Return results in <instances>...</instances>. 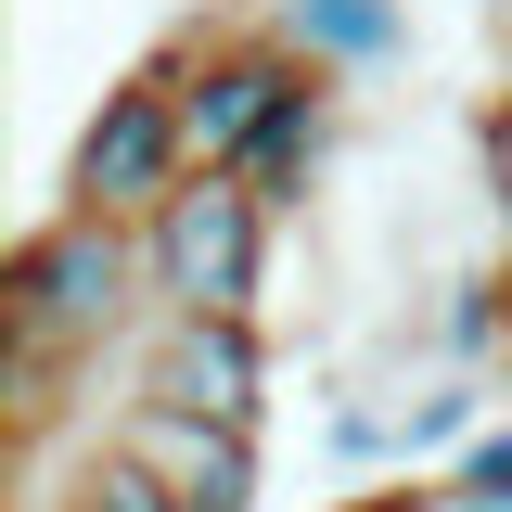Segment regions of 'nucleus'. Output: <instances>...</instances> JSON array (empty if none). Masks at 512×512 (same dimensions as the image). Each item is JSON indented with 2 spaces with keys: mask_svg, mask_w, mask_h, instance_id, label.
<instances>
[{
  "mask_svg": "<svg viewBox=\"0 0 512 512\" xmlns=\"http://www.w3.org/2000/svg\"><path fill=\"white\" fill-rule=\"evenodd\" d=\"M141 320H154V269H141V231H128V218L52 205V218L13 244L0 346H64V359H103V372H116Z\"/></svg>",
  "mask_w": 512,
  "mask_h": 512,
  "instance_id": "nucleus-1",
  "label": "nucleus"
},
{
  "mask_svg": "<svg viewBox=\"0 0 512 512\" xmlns=\"http://www.w3.org/2000/svg\"><path fill=\"white\" fill-rule=\"evenodd\" d=\"M167 77H180V141H192V167H244L269 128L295 116V103H320V90H346L333 64H308L269 13H192L180 39H167Z\"/></svg>",
  "mask_w": 512,
  "mask_h": 512,
  "instance_id": "nucleus-2",
  "label": "nucleus"
},
{
  "mask_svg": "<svg viewBox=\"0 0 512 512\" xmlns=\"http://www.w3.org/2000/svg\"><path fill=\"white\" fill-rule=\"evenodd\" d=\"M269 205H256L244 167H192L154 218H141V269H154V308H218L256 320L269 308Z\"/></svg>",
  "mask_w": 512,
  "mask_h": 512,
  "instance_id": "nucleus-3",
  "label": "nucleus"
},
{
  "mask_svg": "<svg viewBox=\"0 0 512 512\" xmlns=\"http://www.w3.org/2000/svg\"><path fill=\"white\" fill-rule=\"evenodd\" d=\"M192 180V141H180V77H167V52H141L77 116V154H64V205H90V218H154L167 192Z\"/></svg>",
  "mask_w": 512,
  "mask_h": 512,
  "instance_id": "nucleus-4",
  "label": "nucleus"
},
{
  "mask_svg": "<svg viewBox=\"0 0 512 512\" xmlns=\"http://www.w3.org/2000/svg\"><path fill=\"white\" fill-rule=\"evenodd\" d=\"M128 397H167V410H205V423H269V320H218V308H154L128 333Z\"/></svg>",
  "mask_w": 512,
  "mask_h": 512,
  "instance_id": "nucleus-5",
  "label": "nucleus"
},
{
  "mask_svg": "<svg viewBox=\"0 0 512 512\" xmlns=\"http://www.w3.org/2000/svg\"><path fill=\"white\" fill-rule=\"evenodd\" d=\"M90 436L128 448L180 512H256V436L244 423H205V410H167V397H116Z\"/></svg>",
  "mask_w": 512,
  "mask_h": 512,
  "instance_id": "nucleus-6",
  "label": "nucleus"
},
{
  "mask_svg": "<svg viewBox=\"0 0 512 512\" xmlns=\"http://www.w3.org/2000/svg\"><path fill=\"white\" fill-rule=\"evenodd\" d=\"M256 13L308 64H333V77H372V64L410 52V0H256Z\"/></svg>",
  "mask_w": 512,
  "mask_h": 512,
  "instance_id": "nucleus-7",
  "label": "nucleus"
},
{
  "mask_svg": "<svg viewBox=\"0 0 512 512\" xmlns=\"http://www.w3.org/2000/svg\"><path fill=\"white\" fill-rule=\"evenodd\" d=\"M333 141H346V90H320V103H295V116L269 128L244 154V180H256V205L269 218H308L320 192H333Z\"/></svg>",
  "mask_w": 512,
  "mask_h": 512,
  "instance_id": "nucleus-8",
  "label": "nucleus"
},
{
  "mask_svg": "<svg viewBox=\"0 0 512 512\" xmlns=\"http://www.w3.org/2000/svg\"><path fill=\"white\" fill-rule=\"evenodd\" d=\"M13 474H26V512H180L141 461H128V448H103V436L77 448V474H64V487H52V461H13Z\"/></svg>",
  "mask_w": 512,
  "mask_h": 512,
  "instance_id": "nucleus-9",
  "label": "nucleus"
},
{
  "mask_svg": "<svg viewBox=\"0 0 512 512\" xmlns=\"http://www.w3.org/2000/svg\"><path fill=\"white\" fill-rule=\"evenodd\" d=\"M474 436H487V384L474 372H436L423 397H397V474L410 461H461Z\"/></svg>",
  "mask_w": 512,
  "mask_h": 512,
  "instance_id": "nucleus-10",
  "label": "nucleus"
},
{
  "mask_svg": "<svg viewBox=\"0 0 512 512\" xmlns=\"http://www.w3.org/2000/svg\"><path fill=\"white\" fill-rule=\"evenodd\" d=\"M474 167H487V192H500V218H512V90L474 116Z\"/></svg>",
  "mask_w": 512,
  "mask_h": 512,
  "instance_id": "nucleus-11",
  "label": "nucleus"
},
{
  "mask_svg": "<svg viewBox=\"0 0 512 512\" xmlns=\"http://www.w3.org/2000/svg\"><path fill=\"white\" fill-rule=\"evenodd\" d=\"M333 512H436V487L423 474H372V487H346Z\"/></svg>",
  "mask_w": 512,
  "mask_h": 512,
  "instance_id": "nucleus-12",
  "label": "nucleus"
},
{
  "mask_svg": "<svg viewBox=\"0 0 512 512\" xmlns=\"http://www.w3.org/2000/svg\"><path fill=\"white\" fill-rule=\"evenodd\" d=\"M500 90H512V13H500Z\"/></svg>",
  "mask_w": 512,
  "mask_h": 512,
  "instance_id": "nucleus-13",
  "label": "nucleus"
}]
</instances>
